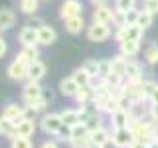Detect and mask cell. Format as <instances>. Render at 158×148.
I'll return each mask as SVG.
<instances>
[{
  "label": "cell",
  "instance_id": "cell-1",
  "mask_svg": "<svg viewBox=\"0 0 158 148\" xmlns=\"http://www.w3.org/2000/svg\"><path fill=\"white\" fill-rule=\"evenodd\" d=\"M67 144L71 148H87L91 144V130L85 125H77V126L69 128Z\"/></svg>",
  "mask_w": 158,
  "mask_h": 148
},
{
  "label": "cell",
  "instance_id": "cell-2",
  "mask_svg": "<svg viewBox=\"0 0 158 148\" xmlns=\"http://www.w3.org/2000/svg\"><path fill=\"white\" fill-rule=\"evenodd\" d=\"M40 128H42L46 134H56L57 136V132L63 128L59 113H46V115L40 118Z\"/></svg>",
  "mask_w": 158,
  "mask_h": 148
},
{
  "label": "cell",
  "instance_id": "cell-3",
  "mask_svg": "<svg viewBox=\"0 0 158 148\" xmlns=\"http://www.w3.org/2000/svg\"><path fill=\"white\" fill-rule=\"evenodd\" d=\"M46 97V91L42 89V85L36 81H26L22 89V99H24V105H30V103H36L42 101Z\"/></svg>",
  "mask_w": 158,
  "mask_h": 148
},
{
  "label": "cell",
  "instance_id": "cell-4",
  "mask_svg": "<svg viewBox=\"0 0 158 148\" xmlns=\"http://www.w3.org/2000/svg\"><path fill=\"white\" fill-rule=\"evenodd\" d=\"M135 136L128 128H113L111 130V144L115 148H131Z\"/></svg>",
  "mask_w": 158,
  "mask_h": 148
},
{
  "label": "cell",
  "instance_id": "cell-5",
  "mask_svg": "<svg viewBox=\"0 0 158 148\" xmlns=\"http://www.w3.org/2000/svg\"><path fill=\"white\" fill-rule=\"evenodd\" d=\"M28 65H30V63H26V61L14 59V61L6 67L8 77L12 79V81H24V79L28 81Z\"/></svg>",
  "mask_w": 158,
  "mask_h": 148
},
{
  "label": "cell",
  "instance_id": "cell-6",
  "mask_svg": "<svg viewBox=\"0 0 158 148\" xmlns=\"http://www.w3.org/2000/svg\"><path fill=\"white\" fill-rule=\"evenodd\" d=\"M87 38L91 42H105L111 38V24H91L87 28Z\"/></svg>",
  "mask_w": 158,
  "mask_h": 148
},
{
  "label": "cell",
  "instance_id": "cell-7",
  "mask_svg": "<svg viewBox=\"0 0 158 148\" xmlns=\"http://www.w3.org/2000/svg\"><path fill=\"white\" fill-rule=\"evenodd\" d=\"M83 12V4L79 0H65L59 8V16L61 20H69V18H75V16H81Z\"/></svg>",
  "mask_w": 158,
  "mask_h": 148
},
{
  "label": "cell",
  "instance_id": "cell-8",
  "mask_svg": "<svg viewBox=\"0 0 158 148\" xmlns=\"http://www.w3.org/2000/svg\"><path fill=\"white\" fill-rule=\"evenodd\" d=\"M2 117L10 118L12 122H18V121H22L24 117H28V109H26V105H18V103H8V105L4 107V111H2Z\"/></svg>",
  "mask_w": 158,
  "mask_h": 148
},
{
  "label": "cell",
  "instance_id": "cell-9",
  "mask_svg": "<svg viewBox=\"0 0 158 148\" xmlns=\"http://www.w3.org/2000/svg\"><path fill=\"white\" fill-rule=\"evenodd\" d=\"M142 83V81H140ZM140 83H131V81H125L123 83V99H127L128 103H138L142 101V95H140Z\"/></svg>",
  "mask_w": 158,
  "mask_h": 148
},
{
  "label": "cell",
  "instance_id": "cell-10",
  "mask_svg": "<svg viewBox=\"0 0 158 148\" xmlns=\"http://www.w3.org/2000/svg\"><path fill=\"white\" fill-rule=\"evenodd\" d=\"M34 132H36V121L32 117H24L22 121L16 122V136L30 138V136H34Z\"/></svg>",
  "mask_w": 158,
  "mask_h": 148
},
{
  "label": "cell",
  "instance_id": "cell-11",
  "mask_svg": "<svg viewBox=\"0 0 158 148\" xmlns=\"http://www.w3.org/2000/svg\"><path fill=\"white\" fill-rule=\"evenodd\" d=\"M142 65L135 59H128V65H127V71H125V81H131V83H140L142 81Z\"/></svg>",
  "mask_w": 158,
  "mask_h": 148
},
{
  "label": "cell",
  "instance_id": "cell-12",
  "mask_svg": "<svg viewBox=\"0 0 158 148\" xmlns=\"http://www.w3.org/2000/svg\"><path fill=\"white\" fill-rule=\"evenodd\" d=\"M56 39H57V34L52 26L44 24V26L38 30V46H52Z\"/></svg>",
  "mask_w": 158,
  "mask_h": 148
},
{
  "label": "cell",
  "instance_id": "cell-13",
  "mask_svg": "<svg viewBox=\"0 0 158 148\" xmlns=\"http://www.w3.org/2000/svg\"><path fill=\"white\" fill-rule=\"evenodd\" d=\"M18 42L22 43V47H26V46H38V30L24 26L18 32Z\"/></svg>",
  "mask_w": 158,
  "mask_h": 148
},
{
  "label": "cell",
  "instance_id": "cell-14",
  "mask_svg": "<svg viewBox=\"0 0 158 148\" xmlns=\"http://www.w3.org/2000/svg\"><path fill=\"white\" fill-rule=\"evenodd\" d=\"M127 111H128V115H131V118H135V121H146V115L150 117V109H146L144 101L131 103Z\"/></svg>",
  "mask_w": 158,
  "mask_h": 148
},
{
  "label": "cell",
  "instance_id": "cell-15",
  "mask_svg": "<svg viewBox=\"0 0 158 148\" xmlns=\"http://www.w3.org/2000/svg\"><path fill=\"white\" fill-rule=\"evenodd\" d=\"M44 75H46V63L44 61H32L28 65V81H36L40 83L44 79Z\"/></svg>",
  "mask_w": 158,
  "mask_h": 148
},
{
  "label": "cell",
  "instance_id": "cell-16",
  "mask_svg": "<svg viewBox=\"0 0 158 148\" xmlns=\"http://www.w3.org/2000/svg\"><path fill=\"white\" fill-rule=\"evenodd\" d=\"M115 10H111L109 6H99L93 10V24H111Z\"/></svg>",
  "mask_w": 158,
  "mask_h": 148
},
{
  "label": "cell",
  "instance_id": "cell-17",
  "mask_svg": "<svg viewBox=\"0 0 158 148\" xmlns=\"http://www.w3.org/2000/svg\"><path fill=\"white\" fill-rule=\"evenodd\" d=\"M111 142V130L105 126H99L97 130L91 132V144H99V146H107Z\"/></svg>",
  "mask_w": 158,
  "mask_h": 148
},
{
  "label": "cell",
  "instance_id": "cell-18",
  "mask_svg": "<svg viewBox=\"0 0 158 148\" xmlns=\"http://www.w3.org/2000/svg\"><path fill=\"white\" fill-rule=\"evenodd\" d=\"M131 122V115L127 109H118L115 115H111V126L113 128H127Z\"/></svg>",
  "mask_w": 158,
  "mask_h": 148
},
{
  "label": "cell",
  "instance_id": "cell-19",
  "mask_svg": "<svg viewBox=\"0 0 158 148\" xmlns=\"http://www.w3.org/2000/svg\"><path fill=\"white\" fill-rule=\"evenodd\" d=\"M77 89H79V85L75 81H73V77L69 75V77H63L61 81H59V93H61L63 97H75V93H77Z\"/></svg>",
  "mask_w": 158,
  "mask_h": 148
},
{
  "label": "cell",
  "instance_id": "cell-20",
  "mask_svg": "<svg viewBox=\"0 0 158 148\" xmlns=\"http://www.w3.org/2000/svg\"><path fill=\"white\" fill-rule=\"evenodd\" d=\"M14 22H16V14H14V10L10 8H2L0 10V34L6 32L14 26Z\"/></svg>",
  "mask_w": 158,
  "mask_h": 148
},
{
  "label": "cell",
  "instance_id": "cell-21",
  "mask_svg": "<svg viewBox=\"0 0 158 148\" xmlns=\"http://www.w3.org/2000/svg\"><path fill=\"white\" fill-rule=\"evenodd\" d=\"M59 117H61L63 126H67V128H73V126L81 125V121H79V111H73V109H65V111H61Z\"/></svg>",
  "mask_w": 158,
  "mask_h": 148
},
{
  "label": "cell",
  "instance_id": "cell-22",
  "mask_svg": "<svg viewBox=\"0 0 158 148\" xmlns=\"http://www.w3.org/2000/svg\"><path fill=\"white\" fill-rule=\"evenodd\" d=\"M16 59H20V61H26V63L38 61V59H40V49H38V46H26V47H22V51L16 56Z\"/></svg>",
  "mask_w": 158,
  "mask_h": 148
},
{
  "label": "cell",
  "instance_id": "cell-23",
  "mask_svg": "<svg viewBox=\"0 0 158 148\" xmlns=\"http://www.w3.org/2000/svg\"><path fill=\"white\" fill-rule=\"evenodd\" d=\"M140 51V42H131V39H127V42L118 43V53H123L125 57H135L136 53Z\"/></svg>",
  "mask_w": 158,
  "mask_h": 148
},
{
  "label": "cell",
  "instance_id": "cell-24",
  "mask_svg": "<svg viewBox=\"0 0 158 148\" xmlns=\"http://www.w3.org/2000/svg\"><path fill=\"white\" fill-rule=\"evenodd\" d=\"M127 65H128V57H125L123 53H117V56L111 59V67H113V73H117V75H121V77H125Z\"/></svg>",
  "mask_w": 158,
  "mask_h": 148
},
{
  "label": "cell",
  "instance_id": "cell-25",
  "mask_svg": "<svg viewBox=\"0 0 158 148\" xmlns=\"http://www.w3.org/2000/svg\"><path fill=\"white\" fill-rule=\"evenodd\" d=\"M73 99H75V103H77L79 107H85V105H89V103L93 101V89L89 87V85L87 87H79Z\"/></svg>",
  "mask_w": 158,
  "mask_h": 148
},
{
  "label": "cell",
  "instance_id": "cell-26",
  "mask_svg": "<svg viewBox=\"0 0 158 148\" xmlns=\"http://www.w3.org/2000/svg\"><path fill=\"white\" fill-rule=\"evenodd\" d=\"M0 134L12 140V138L16 136V122H12L6 117H0Z\"/></svg>",
  "mask_w": 158,
  "mask_h": 148
},
{
  "label": "cell",
  "instance_id": "cell-27",
  "mask_svg": "<svg viewBox=\"0 0 158 148\" xmlns=\"http://www.w3.org/2000/svg\"><path fill=\"white\" fill-rule=\"evenodd\" d=\"M63 22H65V32L67 34H79L83 28H85V20H83V16H75V18L63 20Z\"/></svg>",
  "mask_w": 158,
  "mask_h": 148
},
{
  "label": "cell",
  "instance_id": "cell-28",
  "mask_svg": "<svg viewBox=\"0 0 158 148\" xmlns=\"http://www.w3.org/2000/svg\"><path fill=\"white\" fill-rule=\"evenodd\" d=\"M142 36H144V30H142L140 26H136V24L125 28V42L127 39H131V42H140Z\"/></svg>",
  "mask_w": 158,
  "mask_h": 148
},
{
  "label": "cell",
  "instance_id": "cell-29",
  "mask_svg": "<svg viewBox=\"0 0 158 148\" xmlns=\"http://www.w3.org/2000/svg\"><path fill=\"white\" fill-rule=\"evenodd\" d=\"M158 85L154 81H150V79H142V83H140V95H142V101H150V97H152V93H154V89Z\"/></svg>",
  "mask_w": 158,
  "mask_h": 148
},
{
  "label": "cell",
  "instance_id": "cell-30",
  "mask_svg": "<svg viewBox=\"0 0 158 148\" xmlns=\"http://www.w3.org/2000/svg\"><path fill=\"white\" fill-rule=\"evenodd\" d=\"M71 77H73V81H75L79 87H87V85H89V81H91V75H89V73H87L83 67L75 69V71L71 73Z\"/></svg>",
  "mask_w": 158,
  "mask_h": 148
},
{
  "label": "cell",
  "instance_id": "cell-31",
  "mask_svg": "<svg viewBox=\"0 0 158 148\" xmlns=\"http://www.w3.org/2000/svg\"><path fill=\"white\" fill-rule=\"evenodd\" d=\"M38 6H40V0H20V10L26 16H36Z\"/></svg>",
  "mask_w": 158,
  "mask_h": 148
},
{
  "label": "cell",
  "instance_id": "cell-32",
  "mask_svg": "<svg viewBox=\"0 0 158 148\" xmlns=\"http://www.w3.org/2000/svg\"><path fill=\"white\" fill-rule=\"evenodd\" d=\"M144 59L148 65H156L158 63V43H150L144 49Z\"/></svg>",
  "mask_w": 158,
  "mask_h": 148
},
{
  "label": "cell",
  "instance_id": "cell-33",
  "mask_svg": "<svg viewBox=\"0 0 158 148\" xmlns=\"http://www.w3.org/2000/svg\"><path fill=\"white\" fill-rule=\"evenodd\" d=\"M111 73H113V67H111V59H99V71H97V75L101 77V79H107L111 77Z\"/></svg>",
  "mask_w": 158,
  "mask_h": 148
},
{
  "label": "cell",
  "instance_id": "cell-34",
  "mask_svg": "<svg viewBox=\"0 0 158 148\" xmlns=\"http://www.w3.org/2000/svg\"><path fill=\"white\" fill-rule=\"evenodd\" d=\"M152 22H154V16H152L150 12H146V10H140L136 26H140L142 30H146V28H150V26H152Z\"/></svg>",
  "mask_w": 158,
  "mask_h": 148
},
{
  "label": "cell",
  "instance_id": "cell-35",
  "mask_svg": "<svg viewBox=\"0 0 158 148\" xmlns=\"http://www.w3.org/2000/svg\"><path fill=\"white\" fill-rule=\"evenodd\" d=\"M10 148H34L32 140L30 138H24V136H14L10 140Z\"/></svg>",
  "mask_w": 158,
  "mask_h": 148
},
{
  "label": "cell",
  "instance_id": "cell-36",
  "mask_svg": "<svg viewBox=\"0 0 158 148\" xmlns=\"http://www.w3.org/2000/svg\"><path fill=\"white\" fill-rule=\"evenodd\" d=\"M132 8H136V0H117L115 2V10H118L123 14H127Z\"/></svg>",
  "mask_w": 158,
  "mask_h": 148
},
{
  "label": "cell",
  "instance_id": "cell-37",
  "mask_svg": "<svg viewBox=\"0 0 158 148\" xmlns=\"http://www.w3.org/2000/svg\"><path fill=\"white\" fill-rule=\"evenodd\" d=\"M81 67L85 69V71H87L91 77H95V75H97V71H99V59H87V61L83 63Z\"/></svg>",
  "mask_w": 158,
  "mask_h": 148
},
{
  "label": "cell",
  "instance_id": "cell-38",
  "mask_svg": "<svg viewBox=\"0 0 158 148\" xmlns=\"http://www.w3.org/2000/svg\"><path fill=\"white\" fill-rule=\"evenodd\" d=\"M138 14H140V10H136V8L128 10V12L125 14V20H127V26H132V24H136V22H138Z\"/></svg>",
  "mask_w": 158,
  "mask_h": 148
},
{
  "label": "cell",
  "instance_id": "cell-39",
  "mask_svg": "<svg viewBox=\"0 0 158 148\" xmlns=\"http://www.w3.org/2000/svg\"><path fill=\"white\" fill-rule=\"evenodd\" d=\"M113 26L115 28H125L127 26V20H125V14L115 10V16H113Z\"/></svg>",
  "mask_w": 158,
  "mask_h": 148
},
{
  "label": "cell",
  "instance_id": "cell-40",
  "mask_svg": "<svg viewBox=\"0 0 158 148\" xmlns=\"http://www.w3.org/2000/svg\"><path fill=\"white\" fill-rule=\"evenodd\" d=\"M142 10H146V12H150L152 16H156L158 14V0H144Z\"/></svg>",
  "mask_w": 158,
  "mask_h": 148
},
{
  "label": "cell",
  "instance_id": "cell-41",
  "mask_svg": "<svg viewBox=\"0 0 158 148\" xmlns=\"http://www.w3.org/2000/svg\"><path fill=\"white\" fill-rule=\"evenodd\" d=\"M26 26L28 28H34V30H40L44 26V22H42V18H38V16H30V20L26 22Z\"/></svg>",
  "mask_w": 158,
  "mask_h": 148
},
{
  "label": "cell",
  "instance_id": "cell-42",
  "mask_svg": "<svg viewBox=\"0 0 158 148\" xmlns=\"http://www.w3.org/2000/svg\"><path fill=\"white\" fill-rule=\"evenodd\" d=\"M150 121L158 125V105H150Z\"/></svg>",
  "mask_w": 158,
  "mask_h": 148
},
{
  "label": "cell",
  "instance_id": "cell-43",
  "mask_svg": "<svg viewBox=\"0 0 158 148\" xmlns=\"http://www.w3.org/2000/svg\"><path fill=\"white\" fill-rule=\"evenodd\" d=\"M6 51H8V43H6V39L0 36V57L6 56Z\"/></svg>",
  "mask_w": 158,
  "mask_h": 148
},
{
  "label": "cell",
  "instance_id": "cell-44",
  "mask_svg": "<svg viewBox=\"0 0 158 148\" xmlns=\"http://www.w3.org/2000/svg\"><path fill=\"white\" fill-rule=\"evenodd\" d=\"M40 148H59V144H57L56 140H46V142L40 144Z\"/></svg>",
  "mask_w": 158,
  "mask_h": 148
},
{
  "label": "cell",
  "instance_id": "cell-45",
  "mask_svg": "<svg viewBox=\"0 0 158 148\" xmlns=\"http://www.w3.org/2000/svg\"><path fill=\"white\" fill-rule=\"evenodd\" d=\"M150 105H158V87L154 89V93H152V97H150Z\"/></svg>",
  "mask_w": 158,
  "mask_h": 148
},
{
  "label": "cell",
  "instance_id": "cell-46",
  "mask_svg": "<svg viewBox=\"0 0 158 148\" xmlns=\"http://www.w3.org/2000/svg\"><path fill=\"white\" fill-rule=\"evenodd\" d=\"M91 4L95 8H99V6H107V0H91Z\"/></svg>",
  "mask_w": 158,
  "mask_h": 148
},
{
  "label": "cell",
  "instance_id": "cell-47",
  "mask_svg": "<svg viewBox=\"0 0 158 148\" xmlns=\"http://www.w3.org/2000/svg\"><path fill=\"white\" fill-rule=\"evenodd\" d=\"M131 148H146V144H144V142H136V140H135Z\"/></svg>",
  "mask_w": 158,
  "mask_h": 148
},
{
  "label": "cell",
  "instance_id": "cell-48",
  "mask_svg": "<svg viewBox=\"0 0 158 148\" xmlns=\"http://www.w3.org/2000/svg\"><path fill=\"white\" fill-rule=\"evenodd\" d=\"M146 148H158V140H150L146 144Z\"/></svg>",
  "mask_w": 158,
  "mask_h": 148
},
{
  "label": "cell",
  "instance_id": "cell-49",
  "mask_svg": "<svg viewBox=\"0 0 158 148\" xmlns=\"http://www.w3.org/2000/svg\"><path fill=\"white\" fill-rule=\"evenodd\" d=\"M154 140H158V125H154Z\"/></svg>",
  "mask_w": 158,
  "mask_h": 148
},
{
  "label": "cell",
  "instance_id": "cell-50",
  "mask_svg": "<svg viewBox=\"0 0 158 148\" xmlns=\"http://www.w3.org/2000/svg\"><path fill=\"white\" fill-rule=\"evenodd\" d=\"M87 148H107V146H99V144H89Z\"/></svg>",
  "mask_w": 158,
  "mask_h": 148
}]
</instances>
